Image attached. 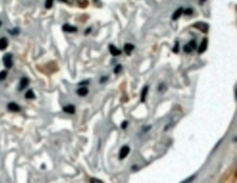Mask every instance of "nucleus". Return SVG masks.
<instances>
[{"instance_id":"nucleus-1","label":"nucleus","mask_w":237,"mask_h":183,"mask_svg":"<svg viewBox=\"0 0 237 183\" xmlns=\"http://www.w3.org/2000/svg\"><path fill=\"white\" fill-rule=\"evenodd\" d=\"M3 63L4 66L7 69L11 68L13 65V54L11 53H6L2 58Z\"/></svg>"},{"instance_id":"nucleus-2","label":"nucleus","mask_w":237,"mask_h":183,"mask_svg":"<svg viewBox=\"0 0 237 183\" xmlns=\"http://www.w3.org/2000/svg\"><path fill=\"white\" fill-rule=\"evenodd\" d=\"M193 27L198 29V30L201 31L202 33H205V34L209 31V25H208V24L202 23V22H198V23H195L193 25Z\"/></svg>"},{"instance_id":"nucleus-3","label":"nucleus","mask_w":237,"mask_h":183,"mask_svg":"<svg viewBox=\"0 0 237 183\" xmlns=\"http://www.w3.org/2000/svg\"><path fill=\"white\" fill-rule=\"evenodd\" d=\"M129 152H130V148L127 146H124L120 149L119 153V159L120 160H124L125 157H127L129 155Z\"/></svg>"},{"instance_id":"nucleus-4","label":"nucleus","mask_w":237,"mask_h":183,"mask_svg":"<svg viewBox=\"0 0 237 183\" xmlns=\"http://www.w3.org/2000/svg\"><path fill=\"white\" fill-rule=\"evenodd\" d=\"M29 84V79L27 77H22L20 80V82L19 87L18 88V91H23L24 89H25L27 87Z\"/></svg>"},{"instance_id":"nucleus-5","label":"nucleus","mask_w":237,"mask_h":183,"mask_svg":"<svg viewBox=\"0 0 237 183\" xmlns=\"http://www.w3.org/2000/svg\"><path fill=\"white\" fill-rule=\"evenodd\" d=\"M207 46H208L207 38H203L201 42V44H200L199 48H198V53H199V54H202V53L205 52V51L207 50Z\"/></svg>"},{"instance_id":"nucleus-6","label":"nucleus","mask_w":237,"mask_h":183,"mask_svg":"<svg viewBox=\"0 0 237 183\" xmlns=\"http://www.w3.org/2000/svg\"><path fill=\"white\" fill-rule=\"evenodd\" d=\"M7 107H8L9 111H13V112H18V111H20L21 109L20 107L18 104H16L15 102H10V103H8Z\"/></svg>"},{"instance_id":"nucleus-7","label":"nucleus","mask_w":237,"mask_h":183,"mask_svg":"<svg viewBox=\"0 0 237 183\" xmlns=\"http://www.w3.org/2000/svg\"><path fill=\"white\" fill-rule=\"evenodd\" d=\"M109 51H110L111 54L114 56H119L120 54H121V50H120L119 49H118L117 47H116V46H114V45H109Z\"/></svg>"},{"instance_id":"nucleus-8","label":"nucleus","mask_w":237,"mask_h":183,"mask_svg":"<svg viewBox=\"0 0 237 183\" xmlns=\"http://www.w3.org/2000/svg\"><path fill=\"white\" fill-rule=\"evenodd\" d=\"M75 107L72 105H69L63 107V111L67 113L70 114H74L75 113Z\"/></svg>"},{"instance_id":"nucleus-9","label":"nucleus","mask_w":237,"mask_h":183,"mask_svg":"<svg viewBox=\"0 0 237 183\" xmlns=\"http://www.w3.org/2000/svg\"><path fill=\"white\" fill-rule=\"evenodd\" d=\"M89 92L88 88L86 87H82L81 88H79L77 91H76V93L77 95L80 97H84L88 95V93Z\"/></svg>"},{"instance_id":"nucleus-10","label":"nucleus","mask_w":237,"mask_h":183,"mask_svg":"<svg viewBox=\"0 0 237 183\" xmlns=\"http://www.w3.org/2000/svg\"><path fill=\"white\" fill-rule=\"evenodd\" d=\"M63 30L65 32H68V33H72V32H76L77 31V29L76 27L71 26V25H68V24H65L62 27Z\"/></svg>"},{"instance_id":"nucleus-11","label":"nucleus","mask_w":237,"mask_h":183,"mask_svg":"<svg viewBox=\"0 0 237 183\" xmlns=\"http://www.w3.org/2000/svg\"><path fill=\"white\" fill-rule=\"evenodd\" d=\"M149 91V87L148 86H145L143 88L141 91V102H145V99H146L147 93Z\"/></svg>"},{"instance_id":"nucleus-12","label":"nucleus","mask_w":237,"mask_h":183,"mask_svg":"<svg viewBox=\"0 0 237 183\" xmlns=\"http://www.w3.org/2000/svg\"><path fill=\"white\" fill-rule=\"evenodd\" d=\"M182 13H183V8L180 7L177 9V10L173 13L172 15V20H177L180 18V16L182 15Z\"/></svg>"},{"instance_id":"nucleus-13","label":"nucleus","mask_w":237,"mask_h":183,"mask_svg":"<svg viewBox=\"0 0 237 183\" xmlns=\"http://www.w3.org/2000/svg\"><path fill=\"white\" fill-rule=\"evenodd\" d=\"M134 45H132L131 43H126L124 46V51L126 53L127 55H130L131 53L134 49Z\"/></svg>"},{"instance_id":"nucleus-14","label":"nucleus","mask_w":237,"mask_h":183,"mask_svg":"<svg viewBox=\"0 0 237 183\" xmlns=\"http://www.w3.org/2000/svg\"><path fill=\"white\" fill-rule=\"evenodd\" d=\"M8 42L6 38L3 37L0 38V50H4L8 47Z\"/></svg>"},{"instance_id":"nucleus-15","label":"nucleus","mask_w":237,"mask_h":183,"mask_svg":"<svg viewBox=\"0 0 237 183\" xmlns=\"http://www.w3.org/2000/svg\"><path fill=\"white\" fill-rule=\"evenodd\" d=\"M25 98L27 99H34L36 98V96L34 94V91L32 89H30V90L27 91L26 93H25Z\"/></svg>"},{"instance_id":"nucleus-16","label":"nucleus","mask_w":237,"mask_h":183,"mask_svg":"<svg viewBox=\"0 0 237 183\" xmlns=\"http://www.w3.org/2000/svg\"><path fill=\"white\" fill-rule=\"evenodd\" d=\"M7 75H8V72L7 70H2L0 72V82L3 81L6 78Z\"/></svg>"},{"instance_id":"nucleus-17","label":"nucleus","mask_w":237,"mask_h":183,"mask_svg":"<svg viewBox=\"0 0 237 183\" xmlns=\"http://www.w3.org/2000/svg\"><path fill=\"white\" fill-rule=\"evenodd\" d=\"M183 49H184V52L185 53H187V54H189V53H191L193 51V49L191 48V47L189 45V44H187V45H185L184 46Z\"/></svg>"},{"instance_id":"nucleus-18","label":"nucleus","mask_w":237,"mask_h":183,"mask_svg":"<svg viewBox=\"0 0 237 183\" xmlns=\"http://www.w3.org/2000/svg\"><path fill=\"white\" fill-rule=\"evenodd\" d=\"M53 3H54V0H46L45 1V7L47 8H51L53 6Z\"/></svg>"},{"instance_id":"nucleus-19","label":"nucleus","mask_w":237,"mask_h":183,"mask_svg":"<svg viewBox=\"0 0 237 183\" xmlns=\"http://www.w3.org/2000/svg\"><path fill=\"white\" fill-rule=\"evenodd\" d=\"M179 51H180V43H179L178 41H177L174 47L172 48V52L177 54V53L179 52Z\"/></svg>"},{"instance_id":"nucleus-20","label":"nucleus","mask_w":237,"mask_h":183,"mask_svg":"<svg viewBox=\"0 0 237 183\" xmlns=\"http://www.w3.org/2000/svg\"><path fill=\"white\" fill-rule=\"evenodd\" d=\"M122 68H123V66H122V65H120V64H118V65H116V66L115 67L114 71L115 74H118V73L122 70Z\"/></svg>"},{"instance_id":"nucleus-21","label":"nucleus","mask_w":237,"mask_h":183,"mask_svg":"<svg viewBox=\"0 0 237 183\" xmlns=\"http://www.w3.org/2000/svg\"><path fill=\"white\" fill-rule=\"evenodd\" d=\"M188 44H189V45L191 47V48L193 49V50H194V49H196L197 48V43H196V41H194V40L191 41Z\"/></svg>"},{"instance_id":"nucleus-22","label":"nucleus","mask_w":237,"mask_h":183,"mask_svg":"<svg viewBox=\"0 0 237 183\" xmlns=\"http://www.w3.org/2000/svg\"><path fill=\"white\" fill-rule=\"evenodd\" d=\"M195 178H196V175H191V176L189 177V178L187 179V180H184V181H183L182 182H193V180H194Z\"/></svg>"},{"instance_id":"nucleus-23","label":"nucleus","mask_w":237,"mask_h":183,"mask_svg":"<svg viewBox=\"0 0 237 183\" xmlns=\"http://www.w3.org/2000/svg\"><path fill=\"white\" fill-rule=\"evenodd\" d=\"M9 33L12 35H18L19 34V29H13L11 31H9Z\"/></svg>"},{"instance_id":"nucleus-24","label":"nucleus","mask_w":237,"mask_h":183,"mask_svg":"<svg viewBox=\"0 0 237 183\" xmlns=\"http://www.w3.org/2000/svg\"><path fill=\"white\" fill-rule=\"evenodd\" d=\"M193 10L191 8H187V9H186V10L184 11V14L185 15H192L193 14Z\"/></svg>"},{"instance_id":"nucleus-25","label":"nucleus","mask_w":237,"mask_h":183,"mask_svg":"<svg viewBox=\"0 0 237 183\" xmlns=\"http://www.w3.org/2000/svg\"><path fill=\"white\" fill-rule=\"evenodd\" d=\"M108 79H109V77L108 76H102L101 77V79H100V82L101 84H102V83H104V82H106L107 81V80H108Z\"/></svg>"},{"instance_id":"nucleus-26","label":"nucleus","mask_w":237,"mask_h":183,"mask_svg":"<svg viewBox=\"0 0 237 183\" xmlns=\"http://www.w3.org/2000/svg\"><path fill=\"white\" fill-rule=\"evenodd\" d=\"M127 125H128V122H127V120H124V121L122 122V124H121L122 129L125 130L127 127Z\"/></svg>"},{"instance_id":"nucleus-27","label":"nucleus","mask_w":237,"mask_h":183,"mask_svg":"<svg viewBox=\"0 0 237 183\" xmlns=\"http://www.w3.org/2000/svg\"><path fill=\"white\" fill-rule=\"evenodd\" d=\"M88 84H89V82L88 81V80H84V81H81V82H79V85L83 86V87H85V86L88 85Z\"/></svg>"},{"instance_id":"nucleus-28","label":"nucleus","mask_w":237,"mask_h":183,"mask_svg":"<svg viewBox=\"0 0 237 183\" xmlns=\"http://www.w3.org/2000/svg\"><path fill=\"white\" fill-rule=\"evenodd\" d=\"M90 181V182H103L102 180H97V179H95V178H91Z\"/></svg>"},{"instance_id":"nucleus-29","label":"nucleus","mask_w":237,"mask_h":183,"mask_svg":"<svg viewBox=\"0 0 237 183\" xmlns=\"http://www.w3.org/2000/svg\"><path fill=\"white\" fill-rule=\"evenodd\" d=\"M164 87H165V86H164V85L163 84H161V85L158 86V90L159 91H162V90H163V89H164Z\"/></svg>"},{"instance_id":"nucleus-30","label":"nucleus","mask_w":237,"mask_h":183,"mask_svg":"<svg viewBox=\"0 0 237 183\" xmlns=\"http://www.w3.org/2000/svg\"><path fill=\"white\" fill-rule=\"evenodd\" d=\"M205 1H206V0H200V1H201V2H202V3H203V2H205Z\"/></svg>"},{"instance_id":"nucleus-31","label":"nucleus","mask_w":237,"mask_h":183,"mask_svg":"<svg viewBox=\"0 0 237 183\" xmlns=\"http://www.w3.org/2000/svg\"><path fill=\"white\" fill-rule=\"evenodd\" d=\"M1 22L0 21V27H1Z\"/></svg>"}]
</instances>
